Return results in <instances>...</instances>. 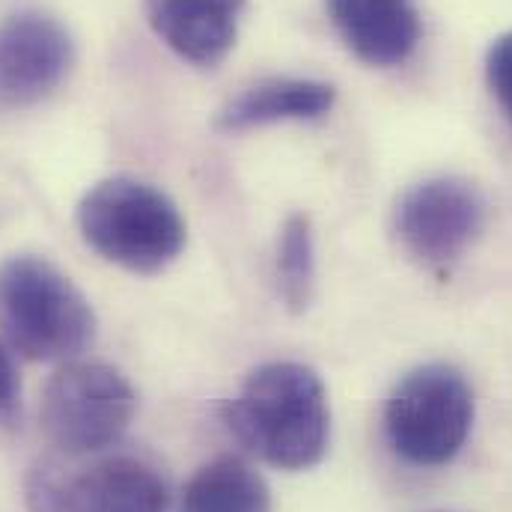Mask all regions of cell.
I'll list each match as a JSON object with an SVG mask.
<instances>
[{
    "instance_id": "6da1fadb",
    "label": "cell",
    "mask_w": 512,
    "mask_h": 512,
    "mask_svg": "<svg viewBox=\"0 0 512 512\" xmlns=\"http://www.w3.org/2000/svg\"><path fill=\"white\" fill-rule=\"evenodd\" d=\"M233 435L280 471H307L322 462L331 438V408L319 373L298 361L256 367L227 405Z\"/></svg>"
},
{
    "instance_id": "7a4b0ae2",
    "label": "cell",
    "mask_w": 512,
    "mask_h": 512,
    "mask_svg": "<svg viewBox=\"0 0 512 512\" xmlns=\"http://www.w3.org/2000/svg\"><path fill=\"white\" fill-rule=\"evenodd\" d=\"M0 337L27 361L66 364L93 343L96 313L54 262L9 256L0 265Z\"/></svg>"
},
{
    "instance_id": "3957f363",
    "label": "cell",
    "mask_w": 512,
    "mask_h": 512,
    "mask_svg": "<svg viewBox=\"0 0 512 512\" xmlns=\"http://www.w3.org/2000/svg\"><path fill=\"white\" fill-rule=\"evenodd\" d=\"M84 242L131 274H158L182 254L188 230L179 206L134 176L96 182L78 203Z\"/></svg>"
},
{
    "instance_id": "277c9868",
    "label": "cell",
    "mask_w": 512,
    "mask_h": 512,
    "mask_svg": "<svg viewBox=\"0 0 512 512\" xmlns=\"http://www.w3.org/2000/svg\"><path fill=\"white\" fill-rule=\"evenodd\" d=\"M474 426V390L456 367L423 364L393 387L384 432L399 459L417 468L453 462Z\"/></svg>"
},
{
    "instance_id": "5b68a950",
    "label": "cell",
    "mask_w": 512,
    "mask_h": 512,
    "mask_svg": "<svg viewBox=\"0 0 512 512\" xmlns=\"http://www.w3.org/2000/svg\"><path fill=\"white\" fill-rule=\"evenodd\" d=\"M137 408L128 379L102 361H66L42 390L39 423L66 456H87L117 444Z\"/></svg>"
},
{
    "instance_id": "8992f818",
    "label": "cell",
    "mask_w": 512,
    "mask_h": 512,
    "mask_svg": "<svg viewBox=\"0 0 512 512\" xmlns=\"http://www.w3.org/2000/svg\"><path fill=\"white\" fill-rule=\"evenodd\" d=\"M402 248L426 265H447L465 254L486 227L483 191L456 176L423 179L402 194L393 218Z\"/></svg>"
},
{
    "instance_id": "52a82bcc",
    "label": "cell",
    "mask_w": 512,
    "mask_h": 512,
    "mask_svg": "<svg viewBox=\"0 0 512 512\" xmlns=\"http://www.w3.org/2000/svg\"><path fill=\"white\" fill-rule=\"evenodd\" d=\"M27 504L30 512H167L170 492L152 465L134 456H111L69 480L36 468Z\"/></svg>"
},
{
    "instance_id": "ba28073f",
    "label": "cell",
    "mask_w": 512,
    "mask_h": 512,
    "mask_svg": "<svg viewBox=\"0 0 512 512\" xmlns=\"http://www.w3.org/2000/svg\"><path fill=\"white\" fill-rule=\"evenodd\" d=\"M75 66V39L63 21L21 9L0 21V108L48 99Z\"/></svg>"
},
{
    "instance_id": "9c48e42d",
    "label": "cell",
    "mask_w": 512,
    "mask_h": 512,
    "mask_svg": "<svg viewBox=\"0 0 512 512\" xmlns=\"http://www.w3.org/2000/svg\"><path fill=\"white\" fill-rule=\"evenodd\" d=\"M248 0H143L149 27L182 60L212 69L236 45Z\"/></svg>"
},
{
    "instance_id": "30bf717a",
    "label": "cell",
    "mask_w": 512,
    "mask_h": 512,
    "mask_svg": "<svg viewBox=\"0 0 512 512\" xmlns=\"http://www.w3.org/2000/svg\"><path fill=\"white\" fill-rule=\"evenodd\" d=\"M325 9L346 48L367 66H399L420 42L414 0H325Z\"/></svg>"
},
{
    "instance_id": "8fae6325",
    "label": "cell",
    "mask_w": 512,
    "mask_h": 512,
    "mask_svg": "<svg viewBox=\"0 0 512 512\" xmlns=\"http://www.w3.org/2000/svg\"><path fill=\"white\" fill-rule=\"evenodd\" d=\"M337 102V90L310 78H268L233 96L215 117L221 131H248L274 123L322 120Z\"/></svg>"
},
{
    "instance_id": "7c38bea8",
    "label": "cell",
    "mask_w": 512,
    "mask_h": 512,
    "mask_svg": "<svg viewBox=\"0 0 512 512\" xmlns=\"http://www.w3.org/2000/svg\"><path fill=\"white\" fill-rule=\"evenodd\" d=\"M179 512H271V489L245 459L218 456L185 483Z\"/></svg>"
},
{
    "instance_id": "4fadbf2b",
    "label": "cell",
    "mask_w": 512,
    "mask_h": 512,
    "mask_svg": "<svg viewBox=\"0 0 512 512\" xmlns=\"http://www.w3.org/2000/svg\"><path fill=\"white\" fill-rule=\"evenodd\" d=\"M316 280V248L307 215H289L277 239V283L289 310L301 313Z\"/></svg>"
},
{
    "instance_id": "5bb4252c",
    "label": "cell",
    "mask_w": 512,
    "mask_h": 512,
    "mask_svg": "<svg viewBox=\"0 0 512 512\" xmlns=\"http://www.w3.org/2000/svg\"><path fill=\"white\" fill-rule=\"evenodd\" d=\"M486 81L512 123V33H504L492 42L486 54Z\"/></svg>"
},
{
    "instance_id": "9a60e30c",
    "label": "cell",
    "mask_w": 512,
    "mask_h": 512,
    "mask_svg": "<svg viewBox=\"0 0 512 512\" xmlns=\"http://www.w3.org/2000/svg\"><path fill=\"white\" fill-rule=\"evenodd\" d=\"M18 399V373L12 364V352L0 343V420H6Z\"/></svg>"
}]
</instances>
